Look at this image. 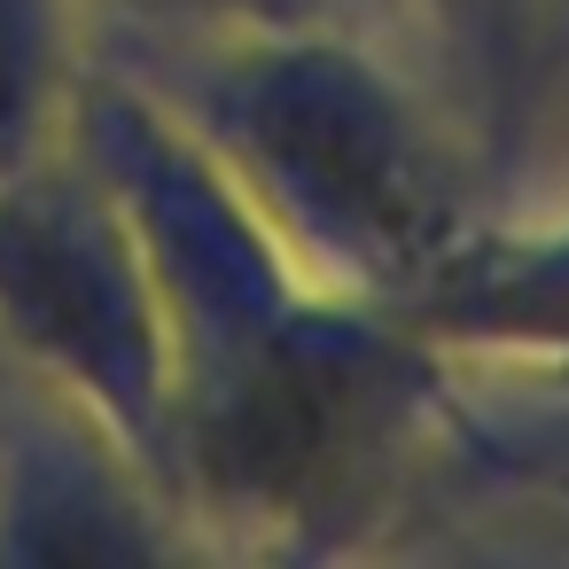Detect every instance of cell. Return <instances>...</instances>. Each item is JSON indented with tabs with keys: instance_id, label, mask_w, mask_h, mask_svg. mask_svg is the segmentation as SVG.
I'll use <instances>...</instances> for the list:
<instances>
[{
	"instance_id": "cell-4",
	"label": "cell",
	"mask_w": 569,
	"mask_h": 569,
	"mask_svg": "<svg viewBox=\"0 0 569 569\" xmlns=\"http://www.w3.org/2000/svg\"><path fill=\"white\" fill-rule=\"evenodd\" d=\"M203 538L79 413L24 390L0 429V561H188Z\"/></svg>"
},
{
	"instance_id": "cell-2",
	"label": "cell",
	"mask_w": 569,
	"mask_h": 569,
	"mask_svg": "<svg viewBox=\"0 0 569 569\" xmlns=\"http://www.w3.org/2000/svg\"><path fill=\"white\" fill-rule=\"evenodd\" d=\"M141 79L258 227L336 297L406 312L483 227L476 141L351 24L172 40Z\"/></svg>"
},
{
	"instance_id": "cell-1",
	"label": "cell",
	"mask_w": 569,
	"mask_h": 569,
	"mask_svg": "<svg viewBox=\"0 0 569 569\" xmlns=\"http://www.w3.org/2000/svg\"><path fill=\"white\" fill-rule=\"evenodd\" d=\"M71 141L118 188L172 343V507L203 553H351L460 429V367L320 289L126 71H87Z\"/></svg>"
},
{
	"instance_id": "cell-5",
	"label": "cell",
	"mask_w": 569,
	"mask_h": 569,
	"mask_svg": "<svg viewBox=\"0 0 569 569\" xmlns=\"http://www.w3.org/2000/svg\"><path fill=\"white\" fill-rule=\"evenodd\" d=\"M406 320L452 367H569V219L483 227Z\"/></svg>"
},
{
	"instance_id": "cell-8",
	"label": "cell",
	"mask_w": 569,
	"mask_h": 569,
	"mask_svg": "<svg viewBox=\"0 0 569 569\" xmlns=\"http://www.w3.org/2000/svg\"><path fill=\"white\" fill-rule=\"evenodd\" d=\"M118 17H133L149 48H172V40H242V32L351 24V0H118Z\"/></svg>"
},
{
	"instance_id": "cell-7",
	"label": "cell",
	"mask_w": 569,
	"mask_h": 569,
	"mask_svg": "<svg viewBox=\"0 0 569 569\" xmlns=\"http://www.w3.org/2000/svg\"><path fill=\"white\" fill-rule=\"evenodd\" d=\"M421 9L437 56L468 87V118L483 149H507L522 133L530 87H538V40H546V0H406Z\"/></svg>"
},
{
	"instance_id": "cell-3",
	"label": "cell",
	"mask_w": 569,
	"mask_h": 569,
	"mask_svg": "<svg viewBox=\"0 0 569 569\" xmlns=\"http://www.w3.org/2000/svg\"><path fill=\"white\" fill-rule=\"evenodd\" d=\"M0 367L172 499V343L149 250L79 141L0 180Z\"/></svg>"
},
{
	"instance_id": "cell-6",
	"label": "cell",
	"mask_w": 569,
	"mask_h": 569,
	"mask_svg": "<svg viewBox=\"0 0 569 569\" xmlns=\"http://www.w3.org/2000/svg\"><path fill=\"white\" fill-rule=\"evenodd\" d=\"M87 71V0H0V180L71 141Z\"/></svg>"
},
{
	"instance_id": "cell-9",
	"label": "cell",
	"mask_w": 569,
	"mask_h": 569,
	"mask_svg": "<svg viewBox=\"0 0 569 569\" xmlns=\"http://www.w3.org/2000/svg\"><path fill=\"white\" fill-rule=\"evenodd\" d=\"M17 398H24V382H17L9 367H0V429H9V421H17Z\"/></svg>"
}]
</instances>
